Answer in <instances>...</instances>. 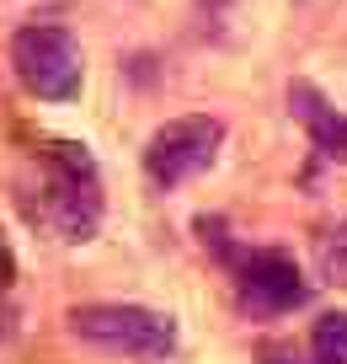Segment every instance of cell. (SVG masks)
Instances as JSON below:
<instances>
[{"label": "cell", "instance_id": "1", "mask_svg": "<svg viewBox=\"0 0 347 364\" xmlns=\"http://www.w3.org/2000/svg\"><path fill=\"white\" fill-rule=\"evenodd\" d=\"M70 332L101 353H123L139 364H160L177 348V321L150 306H75Z\"/></svg>", "mask_w": 347, "mask_h": 364}, {"label": "cell", "instance_id": "2", "mask_svg": "<svg viewBox=\"0 0 347 364\" xmlns=\"http://www.w3.org/2000/svg\"><path fill=\"white\" fill-rule=\"evenodd\" d=\"M11 70L38 102H75L80 80H86V59L70 27L33 22L11 38Z\"/></svg>", "mask_w": 347, "mask_h": 364}, {"label": "cell", "instance_id": "3", "mask_svg": "<svg viewBox=\"0 0 347 364\" xmlns=\"http://www.w3.org/2000/svg\"><path fill=\"white\" fill-rule=\"evenodd\" d=\"M219 145H224V124L209 113H187V118H171L160 124L155 134L145 139V177L155 188H182V182L203 177V171L219 161Z\"/></svg>", "mask_w": 347, "mask_h": 364}, {"label": "cell", "instance_id": "4", "mask_svg": "<svg viewBox=\"0 0 347 364\" xmlns=\"http://www.w3.org/2000/svg\"><path fill=\"white\" fill-rule=\"evenodd\" d=\"M48 220L59 225L65 241H86L97 230L101 215V182L97 161L86 156V145H48Z\"/></svg>", "mask_w": 347, "mask_h": 364}, {"label": "cell", "instance_id": "5", "mask_svg": "<svg viewBox=\"0 0 347 364\" xmlns=\"http://www.w3.org/2000/svg\"><path fill=\"white\" fill-rule=\"evenodd\" d=\"M236 300H241L246 316L268 321V316H283V311H299L310 300V284L294 268V257H283V252H241Z\"/></svg>", "mask_w": 347, "mask_h": 364}, {"label": "cell", "instance_id": "6", "mask_svg": "<svg viewBox=\"0 0 347 364\" xmlns=\"http://www.w3.org/2000/svg\"><path fill=\"white\" fill-rule=\"evenodd\" d=\"M289 107H294V118L304 124L310 145L321 150L326 161L347 166V113H336V107L326 102V97L310 86V80H294V86H289Z\"/></svg>", "mask_w": 347, "mask_h": 364}, {"label": "cell", "instance_id": "7", "mask_svg": "<svg viewBox=\"0 0 347 364\" xmlns=\"http://www.w3.org/2000/svg\"><path fill=\"white\" fill-rule=\"evenodd\" d=\"M310 364H347V311H326L310 327Z\"/></svg>", "mask_w": 347, "mask_h": 364}, {"label": "cell", "instance_id": "8", "mask_svg": "<svg viewBox=\"0 0 347 364\" xmlns=\"http://www.w3.org/2000/svg\"><path fill=\"white\" fill-rule=\"evenodd\" d=\"M321 268L331 273L336 284H347V220H336L321 236Z\"/></svg>", "mask_w": 347, "mask_h": 364}, {"label": "cell", "instance_id": "9", "mask_svg": "<svg viewBox=\"0 0 347 364\" xmlns=\"http://www.w3.org/2000/svg\"><path fill=\"white\" fill-rule=\"evenodd\" d=\"M262 364H310V359H299V353H289L283 343H268L262 348Z\"/></svg>", "mask_w": 347, "mask_h": 364}, {"label": "cell", "instance_id": "10", "mask_svg": "<svg viewBox=\"0 0 347 364\" xmlns=\"http://www.w3.org/2000/svg\"><path fill=\"white\" fill-rule=\"evenodd\" d=\"M11 273H16V268H11V252H6V241H0V289L11 284Z\"/></svg>", "mask_w": 347, "mask_h": 364}, {"label": "cell", "instance_id": "11", "mask_svg": "<svg viewBox=\"0 0 347 364\" xmlns=\"http://www.w3.org/2000/svg\"><path fill=\"white\" fill-rule=\"evenodd\" d=\"M203 6H209V11H224V6H230V0H203Z\"/></svg>", "mask_w": 347, "mask_h": 364}]
</instances>
